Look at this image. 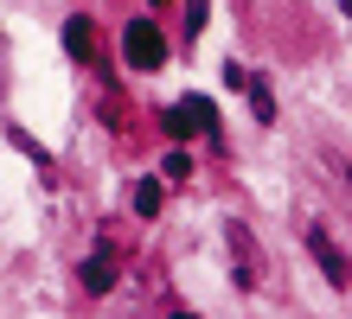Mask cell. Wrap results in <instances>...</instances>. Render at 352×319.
<instances>
[{
	"label": "cell",
	"instance_id": "6da1fadb",
	"mask_svg": "<svg viewBox=\"0 0 352 319\" xmlns=\"http://www.w3.org/2000/svg\"><path fill=\"white\" fill-rule=\"evenodd\" d=\"M224 249H231V281L250 294V287H263V249H256V237H250V224H224Z\"/></svg>",
	"mask_w": 352,
	"mask_h": 319
},
{
	"label": "cell",
	"instance_id": "7a4b0ae2",
	"mask_svg": "<svg viewBox=\"0 0 352 319\" xmlns=\"http://www.w3.org/2000/svg\"><path fill=\"white\" fill-rule=\"evenodd\" d=\"M122 51H129L135 71H160V58H167V38H160L154 19H135V26L122 32Z\"/></svg>",
	"mask_w": 352,
	"mask_h": 319
},
{
	"label": "cell",
	"instance_id": "3957f363",
	"mask_svg": "<svg viewBox=\"0 0 352 319\" xmlns=\"http://www.w3.org/2000/svg\"><path fill=\"white\" fill-rule=\"evenodd\" d=\"M307 249H314V262H320V274H327V281H333V287H352V262H346V255H340V243L333 237H327V230L314 224V230H307Z\"/></svg>",
	"mask_w": 352,
	"mask_h": 319
},
{
	"label": "cell",
	"instance_id": "277c9868",
	"mask_svg": "<svg viewBox=\"0 0 352 319\" xmlns=\"http://www.w3.org/2000/svg\"><path fill=\"white\" fill-rule=\"evenodd\" d=\"M84 287H90V294H109V287H116V249H109V243L84 262Z\"/></svg>",
	"mask_w": 352,
	"mask_h": 319
},
{
	"label": "cell",
	"instance_id": "5b68a950",
	"mask_svg": "<svg viewBox=\"0 0 352 319\" xmlns=\"http://www.w3.org/2000/svg\"><path fill=\"white\" fill-rule=\"evenodd\" d=\"M65 51H71L77 64L96 58V26H90V19H65Z\"/></svg>",
	"mask_w": 352,
	"mask_h": 319
},
{
	"label": "cell",
	"instance_id": "8992f818",
	"mask_svg": "<svg viewBox=\"0 0 352 319\" xmlns=\"http://www.w3.org/2000/svg\"><path fill=\"white\" fill-rule=\"evenodd\" d=\"M135 211H141V217H154V211H160V179H141L135 185Z\"/></svg>",
	"mask_w": 352,
	"mask_h": 319
},
{
	"label": "cell",
	"instance_id": "52a82bcc",
	"mask_svg": "<svg viewBox=\"0 0 352 319\" xmlns=\"http://www.w3.org/2000/svg\"><path fill=\"white\" fill-rule=\"evenodd\" d=\"M250 109H256L263 121H276V96H269V83H250Z\"/></svg>",
	"mask_w": 352,
	"mask_h": 319
},
{
	"label": "cell",
	"instance_id": "ba28073f",
	"mask_svg": "<svg viewBox=\"0 0 352 319\" xmlns=\"http://www.w3.org/2000/svg\"><path fill=\"white\" fill-rule=\"evenodd\" d=\"M173 319H199V313H186V307H179V313H173Z\"/></svg>",
	"mask_w": 352,
	"mask_h": 319
},
{
	"label": "cell",
	"instance_id": "9c48e42d",
	"mask_svg": "<svg viewBox=\"0 0 352 319\" xmlns=\"http://www.w3.org/2000/svg\"><path fill=\"white\" fill-rule=\"evenodd\" d=\"M346 13H352V0H346Z\"/></svg>",
	"mask_w": 352,
	"mask_h": 319
}]
</instances>
